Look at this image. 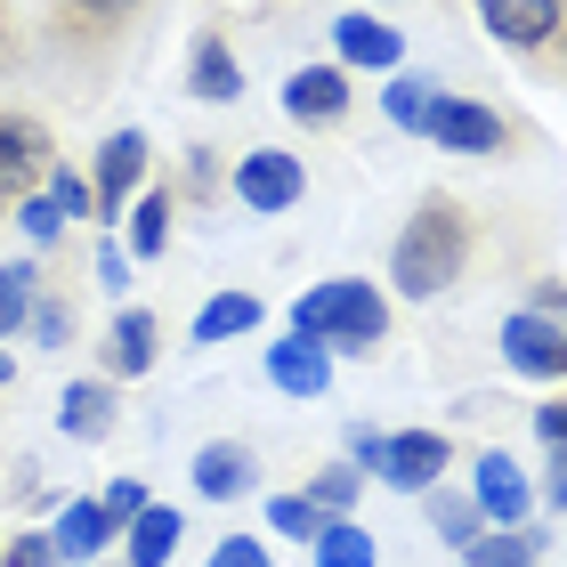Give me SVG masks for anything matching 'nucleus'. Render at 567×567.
<instances>
[{
  "label": "nucleus",
  "mask_w": 567,
  "mask_h": 567,
  "mask_svg": "<svg viewBox=\"0 0 567 567\" xmlns=\"http://www.w3.org/2000/svg\"><path fill=\"white\" fill-rule=\"evenodd\" d=\"M9 381H17V357H9V349H0V390H9Z\"/></svg>",
  "instance_id": "79ce46f5"
},
{
  "label": "nucleus",
  "mask_w": 567,
  "mask_h": 567,
  "mask_svg": "<svg viewBox=\"0 0 567 567\" xmlns=\"http://www.w3.org/2000/svg\"><path fill=\"white\" fill-rule=\"evenodd\" d=\"M535 551H544L535 527H495V535H478L462 559H471V567H535Z\"/></svg>",
  "instance_id": "b1692460"
},
{
  "label": "nucleus",
  "mask_w": 567,
  "mask_h": 567,
  "mask_svg": "<svg viewBox=\"0 0 567 567\" xmlns=\"http://www.w3.org/2000/svg\"><path fill=\"white\" fill-rule=\"evenodd\" d=\"M49 535H58V559H97L122 527L106 519V503H65V519L49 527Z\"/></svg>",
  "instance_id": "aec40b11"
},
{
  "label": "nucleus",
  "mask_w": 567,
  "mask_h": 567,
  "mask_svg": "<svg viewBox=\"0 0 567 567\" xmlns=\"http://www.w3.org/2000/svg\"><path fill=\"white\" fill-rule=\"evenodd\" d=\"M17 65V33H9V9H0V73Z\"/></svg>",
  "instance_id": "a19ab883"
},
{
  "label": "nucleus",
  "mask_w": 567,
  "mask_h": 567,
  "mask_svg": "<svg viewBox=\"0 0 567 567\" xmlns=\"http://www.w3.org/2000/svg\"><path fill=\"white\" fill-rule=\"evenodd\" d=\"M138 171H146V131H114L106 146H97V171H90V203H97V219H122V203H131Z\"/></svg>",
  "instance_id": "9b49d317"
},
{
  "label": "nucleus",
  "mask_w": 567,
  "mask_h": 567,
  "mask_svg": "<svg viewBox=\"0 0 567 567\" xmlns=\"http://www.w3.org/2000/svg\"><path fill=\"white\" fill-rule=\"evenodd\" d=\"M114 414H122V398H114V381L106 373H90V381H73V390L58 398V422H65V437H106L114 430Z\"/></svg>",
  "instance_id": "dca6fc26"
},
{
  "label": "nucleus",
  "mask_w": 567,
  "mask_h": 567,
  "mask_svg": "<svg viewBox=\"0 0 567 567\" xmlns=\"http://www.w3.org/2000/svg\"><path fill=\"white\" fill-rule=\"evenodd\" d=\"M486 33L503 49H551L567 41V0H478Z\"/></svg>",
  "instance_id": "6e6552de"
},
{
  "label": "nucleus",
  "mask_w": 567,
  "mask_h": 567,
  "mask_svg": "<svg viewBox=\"0 0 567 567\" xmlns=\"http://www.w3.org/2000/svg\"><path fill=\"white\" fill-rule=\"evenodd\" d=\"M260 324V300L251 292H219V300H203V317H195V349H212V341H236V332Z\"/></svg>",
  "instance_id": "4be33fe9"
},
{
  "label": "nucleus",
  "mask_w": 567,
  "mask_h": 567,
  "mask_svg": "<svg viewBox=\"0 0 567 567\" xmlns=\"http://www.w3.org/2000/svg\"><path fill=\"white\" fill-rule=\"evenodd\" d=\"M471 478H478V495H471V503H478V519H495V527H527V511H535V486L519 478V462H511L503 446H486Z\"/></svg>",
  "instance_id": "9d476101"
},
{
  "label": "nucleus",
  "mask_w": 567,
  "mask_h": 567,
  "mask_svg": "<svg viewBox=\"0 0 567 567\" xmlns=\"http://www.w3.org/2000/svg\"><path fill=\"white\" fill-rule=\"evenodd\" d=\"M462 268H471V219H462L454 195H422L414 219H405V236L390 244V284L405 300H437L454 292Z\"/></svg>",
  "instance_id": "f257e3e1"
},
{
  "label": "nucleus",
  "mask_w": 567,
  "mask_h": 567,
  "mask_svg": "<svg viewBox=\"0 0 567 567\" xmlns=\"http://www.w3.org/2000/svg\"><path fill=\"white\" fill-rule=\"evenodd\" d=\"M268 381L284 398H324L332 390V349L308 341V332H284V341L268 349Z\"/></svg>",
  "instance_id": "ddd939ff"
},
{
  "label": "nucleus",
  "mask_w": 567,
  "mask_h": 567,
  "mask_svg": "<svg viewBox=\"0 0 567 567\" xmlns=\"http://www.w3.org/2000/svg\"><path fill=\"white\" fill-rule=\"evenodd\" d=\"M187 90L212 97V106H236V97H244V65H236V49H227L219 33H195V49H187Z\"/></svg>",
  "instance_id": "2eb2a0df"
},
{
  "label": "nucleus",
  "mask_w": 567,
  "mask_h": 567,
  "mask_svg": "<svg viewBox=\"0 0 567 567\" xmlns=\"http://www.w3.org/2000/svg\"><path fill=\"white\" fill-rule=\"evenodd\" d=\"M535 430H544V446H567V398H551L544 414H535Z\"/></svg>",
  "instance_id": "58836bf2"
},
{
  "label": "nucleus",
  "mask_w": 567,
  "mask_h": 567,
  "mask_svg": "<svg viewBox=\"0 0 567 567\" xmlns=\"http://www.w3.org/2000/svg\"><path fill=\"white\" fill-rule=\"evenodd\" d=\"M422 106H430V82H414V73H398V82L381 90V114H390L398 131H414V138H422Z\"/></svg>",
  "instance_id": "c756f323"
},
{
  "label": "nucleus",
  "mask_w": 567,
  "mask_h": 567,
  "mask_svg": "<svg viewBox=\"0 0 567 567\" xmlns=\"http://www.w3.org/2000/svg\"><path fill=\"white\" fill-rule=\"evenodd\" d=\"M349 65H300L284 73V114L300 122V131H332V122H349Z\"/></svg>",
  "instance_id": "423d86ee"
},
{
  "label": "nucleus",
  "mask_w": 567,
  "mask_h": 567,
  "mask_svg": "<svg viewBox=\"0 0 567 567\" xmlns=\"http://www.w3.org/2000/svg\"><path fill=\"white\" fill-rule=\"evenodd\" d=\"M227 187H236L244 212L276 219L308 195V171H300V154H284V146H251V154H236V178H227Z\"/></svg>",
  "instance_id": "20e7f679"
},
{
  "label": "nucleus",
  "mask_w": 567,
  "mask_h": 567,
  "mask_svg": "<svg viewBox=\"0 0 567 567\" xmlns=\"http://www.w3.org/2000/svg\"><path fill=\"white\" fill-rule=\"evenodd\" d=\"M138 9H146V0H58V33L65 41L73 33H82V41H114V33L138 24Z\"/></svg>",
  "instance_id": "a211bd4d"
},
{
  "label": "nucleus",
  "mask_w": 567,
  "mask_h": 567,
  "mask_svg": "<svg viewBox=\"0 0 567 567\" xmlns=\"http://www.w3.org/2000/svg\"><path fill=\"white\" fill-rule=\"evenodd\" d=\"M41 195L58 203L65 219H97V203H90V178H73L65 163H49V178H41Z\"/></svg>",
  "instance_id": "2f4dec72"
},
{
  "label": "nucleus",
  "mask_w": 567,
  "mask_h": 567,
  "mask_svg": "<svg viewBox=\"0 0 567 567\" xmlns=\"http://www.w3.org/2000/svg\"><path fill=\"white\" fill-rule=\"evenodd\" d=\"M171 212H178V195L171 187H146L138 195V212H131V260H163V244H171Z\"/></svg>",
  "instance_id": "412c9836"
},
{
  "label": "nucleus",
  "mask_w": 567,
  "mask_h": 567,
  "mask_svg": "<svg viewBox=\"0 0 567 567\" xmlns=\"http://www.w3.org/2000/svg\"><path fill=\"white\" fill-rule=\"evenodd\" d=\"M154 341H163V324H154L146 308H122V317H114V341H106V381L154 373Z\"/></svg>",
  "instance_id": "f3484780"
},
{
  "label": "nucleus",
  "mask_w": 567,
  "mask_h": 567,
  "mask_svg": "<svg viewBox=\"0 0 567 567\" xmlns=\"http://www.w3.org/2000/svg\"><path fill=\"white\" fill-rule=\"evenodd\" d=\"M535 317H567V284H535Z\"/></svg>",
  "instance_id": "ea45409f"
},
{
  "label": "nucleus",
  "mask_w": 567,
  "mask_h": 567,
  "mask_svg": "<svg viewBox=\"0 0 567 567\" xmlns=\"http://www.w3.org/2000/svg\"><path fill=\"white\" fill-rule=\"evenodd\" d=\"M122 535H131V559H122V567H171V551H178V535H187V519H178L171 503H146Z\"/></svg>",
  "instance_id": "6ab92c4d"
},
{
  "label": "nucleus",
  "mask_w": 567,
  "mask_h": 567,
  "mask_svg": "<svg viewBox=\"0 0 567 567\" xmlns=\"http://www.w3.org/2000/svg\"><path fill=\"white\" fill-rule=\"evenodd\" d=\"M17 227H24V236H33L41 251H58V244H65V212H58V203H49L41 187L24 195V203H17Z\"/></svg>",
  "instance_id": "7c9ffc66"
},
{
  "label": "nucleus",
  "mask_w": 567,
  "mask_h": 567,
  "mask_svg": "<svg viewBox=\"0 0 567 567\" xmlns=\"http://www.w3.org/2000/svg\"><path fill=\"white\" fill-rule=\"evenodd\" d=\"M544 503L567 519V446H544Z\"/></svg>",
  "instance_id": "f704fd0d"
},
{
  "label": "nucleus",
  "mask_w": 567,
  "mask_h": 567,
  "mask_svg": "<svg viewBox=\"0 0 567 567\" xmlns=\"http://www.w3.org/2000/svg\"><path fill=\"white\" fill-rule=\"evenodd\" d=\"M422 138L446 146V154H503V146H511V122H503L495 106H478V97L437 90L430 106H422Z\"/></svg>",
  "instance_id": "7ed1b4c3"
},
{
  "label": "nucleus",
  "mask_w": 567,
  "mask_h": 567,
  "mask_svg": "<svg viewBox=\"0 0 567 567\" xmlns=\"http://www.w3.org/2000/svg\"><path fill=\"white\" fill-rule=\"evenodd\" d=\"M503 365L527 373V381H559V373H567V324L519 308V317L503 324Z\"/></svg>",
  "instance_id": "0eeeda50"
},
{
  "label": "nucleus",
  "mask_w": 567,
  "mask_h": 567,
  "mask_svg": "<svg viewBox=\"0 0 567 567\" xmlns=\"http://www.w3.org/2000/svg\"><path fill=\"white\" fill-rule=\"evenodd\" d=\"M437 471H446V437H437V430H398L390 446H381V471L373 478H390L398 495H430Z\"/></svg>",
  "instance_id": "f8f14e48"
},
{
  "label": "nucleus",
  "mask_w": 567,
  "mask_h": 567,
  "mask_svg": "<svg viewBox=\"0 0 567 567\" xmlns=\"http://www.w3.org/2000/svg\"><path fill=\"white\" fill-rule=\"evenodd\" d=\"M308 551H317V567H381L373 535L357 527V519H324V535H317Z\"/></svg>",
  "instance_id": "5701e85b"
},
{
  "label": "nucleus",
  "mask_w": 567,
  "mask_h": 567,
  "mask_svg": "<svg viewBox=\"0 0 567 567\" xmlns=\"http://www.w3.org/2000/svg\"><path fill=\"white\" fill-rule=\"evenodd\" d=\"M58 163V138L33 114H0V203H24Z\"/></svg>",
  "instance_id": "39448f33"
},
{
  "label": "nucleus",
  "mask_w": 567,
  "mask_h": 567,
  "mask_svg": "<svg viewBox=\"0 0 567 567\" xmlns=\"http://www.w3.org/2000/svg\"><path fill=\"white\" fill-rule=\"evenodd\" d=\"M0 567H65L58 559V535H17V544L0 551Z\"/></svg>",
  "instance_id": "473e14b6"
},
{
  "label": "nucleus",
  "mask_w": 567,
  "mask_h": 567,
  "mask_svg": "<svg viewBox=\"0 0 567 567\" xmlns=\"http://www.w3.org/2000/svg\"><path fill=\"white\" fill-rule=\"evenodd\" d=\"M268 527L292 535V544H317V535H324V511L308 503V495H276V503H268Z\"/></svg>",
  "instance_id": "c85d7f7f"
},
{
  "label": "nucleus",
  "mask_w": 567,
  "mask_h": 567,
  "mask_svg": "<svg viewBox=\"0 0 567 567\" xmlns=\"http://www.w3.org/2000/svg\"><path fill=\"white\" fill-rule=\"evenodd\" d=\"M381 446H390L381 430H365V422L349 430V462H357V471H381Z\"/></svg>",
  "instance_id": "e433bc0d"
},
{
  "label": "nucleus",
  "mask_w": 567,
  "mask_h": 567,
  "mask_svg": "<svg viewBox=\"0 0 567 567\" xmlns=\"http://www.w3.org/2000/svg\"><path fill=\"white\" fill-rule=\"evenodd\" d=\"M97 284H106V292L131 284V251H122V244H97Z\"/></svg>",
  "instance_id": "4c0bfd02"
},
{
  "label": "nucleus",
  "mask_w": 567,
  "mask_h": 567,
  "mask_svg": "<svg viewBox=\"0 0 567 567\" xmlns=\"http://www.w3.org/2000/svg\"><path fill=\"white\" fill-rule=\"evenodd\" d=\"M33 284H41L33 260H0V341L24 332V317H33Z\"/></svg>",
  "instance_id": "bb28decb"
},
{
  "label": "nucleus",
  "mask_w": 567,
  "mask_h": 567,
  "mask_svg": "<svg viewBox=\"0 0 567 567\" xmlns=\"http://www.w3.org/2000/svg\"><path fill=\"white\" fill-rule=\"evenodd\" d=\"M187 478H195L203 503H236V495H251V478H260V454H251L244 437H212V446H195Z\"/></svg>",
  "instance_id": "1a4fd4ad"
},
{
  "label": "nucleus",
  "mask_w": 567,
  "mask_h": 567,
  "mask_svg": "<svg viewBox=\"0 0 567 567\" xmlns=\"http://www.w3.org/2000/svg\"><path fill=\"white\" fill-rule=\"evenodd\" d=\"M212 567H268V544H251V535H227L212 551Z\"/></svg>",
  "instance_id": "c9c22d12"
},
{
  "label": "nucleus",
  "mask_w": 567,
  "mask_h": 567,
  "mask_svg": "<svg viewBox=\"0 0 567 567\" xmlns=\"http://www.w3.org/2000/svg\"><path fill=\"white\" fill-rule=\"evenodd\" d=\"M97 503H106V519H114V527H131L138 511H146V486H138V478H114V486H106Z\"/></svg>",
  "instance_id": "72a5a7b5"
},
{
  "label": "nucleus",
  "mask_w": 567,
  "mask_h": 567,
  "mask_svg": "<svg viewBox=\"0 0 567 567\" xmlns=\"http://www.w3.org/2000/svg\"><path fill=\"white\" fill-rule=\"evenodd\" d=\"M332 49H341V65H373V73H398L405 65V41H398V24H381V17H332Z\"/></svg>",
  "instance_id": "4468645a"
},
{
  "label": "nucleus",
  "mask_w": 567,
  "mask_h": 567,
  "mask_svg": "<svg viewBox=\"0 0 567 567\" xmlns=\"http://www.w3.org/2000/svg\"><path fill=\"white\" fill-rule=\"evenodd\" d=\"M430 527L446 535L454 551H471L478 535H486V527H478V503H471V495H454V486H430Z\"/></svg>",
  "instance_id": "a878e982"
},
{
  "label": "nucleus",
  "mask_w": 567,
  "mask_h": 567,
  "mask_svg": "<svg viewBox=\"0 0 567 567\" xmlns=\"http://www.w3.org/2000/svg\"><path fill=\"white\" fill-rule=\"evenodd\" d=\"M24 332H33V349H65V341H73V300L33 292V317H24Z\"/></svg>",
  "instance_id": "cd10ccee"
},
{
  "label": "nucleus",
  "mask_w": 567,
  "mask_h": 567,
  "mask_svg": "<svg viewBox=\"0 0 567 567\" xmlns=\"http://www.w3.org/2000/svg\"><path fill=\"white\" fill-rule=\"evenodd\" d=\"M357 486H365V471H357V462L341 454V462H324V471H317V478H308V486H300V495H308V503H317V511H324V519H349V503H357Z\"/></svg>",
  "instance_id": "393cba45"
},
{
  "label": "nucleus",
  "mask_w": 567,
  "mask_h": 567,
  "mask_svg": "<svg viewBox=\"0 0 567 567\" xmlns=\"http://www.w3.org/2000/svg\"><path fill=\"white\" fill-rule=\"evenodd\" d=\"M292 332L324 341L332 357H365V349H381V332H390V300H381L365 276H324L317 292L292 300Z\"/></svg>",
  "instance_id": "f03ea898"
}]
</instances>
